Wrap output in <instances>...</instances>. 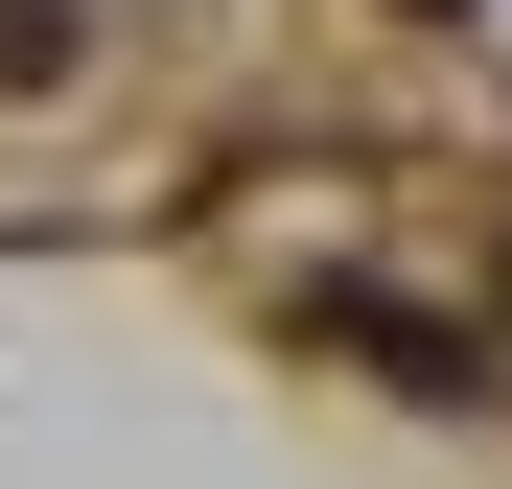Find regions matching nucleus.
Returning <instances> with one entry per match:
<instances>
[{
  "instance_id": "nucleus-1",
  "label": "nucleus",
  "mask_w": 512,
  "mask_h": 489,
  "mask_svg": "<svg viewBox=\"0 0 512 489\" xmlns=\"http://www.w3.org/2000/svg\"><path fill=\"white\" fill-rule=\"evenodd\" d=\"M303 326H326V350H373L396 396H443V420H466V396H489V350H466V326H419L396 280H303Z\"/></svg>"
},
{
  "instance_id": "nucleus-2",
  "label": "nucleus",
  "mask_w": 512,
  "mask_h": 489,
  "mask_svg": "<svg viewBox=\"0 0 512 489\" xmlns=\"http://www.w3.org/2000/svg\"><path fill=\"white\" fill-rule=\"evenodd\" d=\"M70 47H94V0H0V94H47Z\"/></svg>"
}]
</instances>
